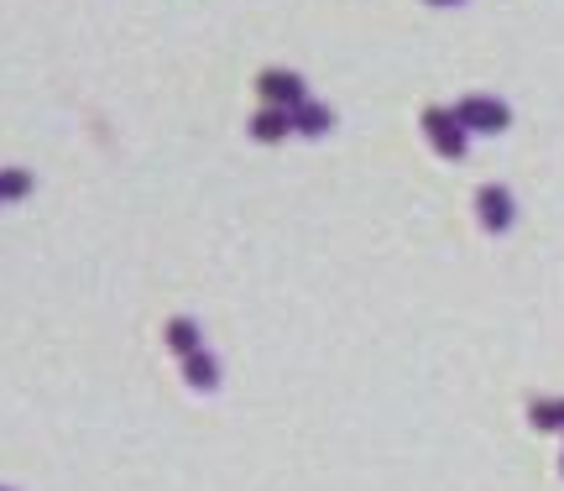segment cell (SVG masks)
<instances>
[{
  "instance_id": "cell-1",
  "label": "cell",
  "mask_w": 564,
  "mask_h": 491,
  "mask_svg": "<svg viewBox=\"0 0 564 491\" xmlns=\"http://www.w3.org/2000/svg\"><path fill=\"white\" fill-rule=\"evenodd\" d=\"M455 121H460L465 131L497 137V131H507V105L497 100V95H465V100L455 105Z\"/></svg>"
},
{
  "instance_id": "cell-2",
  "label": "cell",
  "mask_w": 564,
  "mask_h": 491,
  "mask_svg": "<svg viewBox=\"0 0 564 491\" xmlns=\"http://www.w3.org/2000/svg\"><path fill=\"white\" fill-rule=\"evenodd\" d=\"M423 131H429V142H434V152H440V157H449V163H455V157H465L470 131L455 121V110H434V105H429V110H423Z\"/></svg>"
},
{
  "instance_id": "cell-3",
  "label": "cell",
  "mask_w": 564,
  "mask_h": 491,
  "mask_svg": "<svg viewBox=\"0 0 564 491\" xmlns=\"http://www.w3.org/2000/svg\"><path fill=\"white\" fill-rule=\"evenodd\" d=\"M257 95H262V105H272V110H299L308 95H303V79L293 74V68H267L262 79H257Z\"/></svg>"
},
{
  "instance_id": "cell-4",
  "label": "cell",
  "mask_w": 564,
  "mask_h": 491,
  "mask_svg": "<svg viewBox=\"0 0 564 491\" xmlns=\"http://www.w3.org/2000/svg\"><path fill=\"white\" fill-rule=\"evenodd\" d=\"M476 215H481L486 230H507L518 220V199H512L502 184H486L481 194H476Z\"/></svg>"
},
{
  "instance_id": "cell-5",
  "label": "cell",
  "mask_w": 564,
  "mask_h": 491,
  "mask_svg": "<svg viewBox=\"0 0 564 491\" xmlns=\"http://www.w3.org/2000/svg\"><path fill=\"white\" fill-rule=\"evenodd\" d=\"M251 137H257V142H282V137H293V116H288V110L262 105V110L251 116Z\"/></svg>"
},
{
  "instance_id": "cell-6",
  "label": "cell",
  "mask_w": 564,
  "mask_h": 491,
  "mask_svg": "<svg viewBox=\"0 0 564 491\" xmlns=\"http://www.w3.org/2000/svg\"><path fill=\"white\" fill-rule=\"evenodd\" d=\"M288 116H293V131H299V137H324V131L335 126L329 105H319V100H303L299 110H288Z\"/></svg>"
},
{
  "instance_id": "cell-7",
  "label": "cell",
  "mask_w": 564,
  "mask_h": 491,
  "mask_svg": "<svg viewBox=\"0 0 564 491\" xmlns=\"http://www.w3.org/2000/svg\"><path fill=\"white\" fill-rule=\"evenodd\" d=\"M32 173L26 167H0V205H17V199H26L32 194Z\"/></svg>"
},
{
  "instance_id": "cell-8",
  "label": "cell",
  "mask_w": 564,
  "mask_h": 491,
  "mask_svg": "<svg viewBox=\"0 0 564 491\" xmlns=\"http://www.w3.org/2000/svg\"><path fill=\"white\" fill-rule=\"evenodd\" d=\"M167 346L183 350V356H194V346H199V329H194V319H173V325H167Z\"/></svg>"
},
{
  "instance_id": "cell-9",
  "label": "cell",
  "mask_w": 564,
  "mask_h": 491,
  "mask_svg": "<svg viewBox=\"0 0 564 491\" xmlns=\"http://www.w3.org/2000/svg\"><path fill=\"white\" fill-rule=\"evenodd\" d=\"M188 382H194V388H215V361H209L204 350L188 356Z\"/></svg>"
},
{
  "instance_id": "cell-10",
  "label": "cell",
  "mask_w": 564,
  "mask_h": 491,
  "mask_svg": "<svg viewBox=\"0 0 564 491\" xmlns=\"http://www.w3.org/2000/svg\"><path fill=\"white\" fill-rule=\"evenodd\" d=\"M539 424H564V403H539Z\"/></svg>"
},
{
  "instance_id": "cell-11",
  "label": "cell",
  "mask_w": 564,
  "mask_h": 491,
  "mask_svg": "<svg viewBox=\"0 0 564 491\" xmlns=\"http://www.w3.org/2000/svg\"><path fill=\"white\" fill-rule=\"evenodd\" d=\"M429 6H460V0H429Z\"/></svg>"
},
{
  "instance_id": "cell-12",
  "label": "cell",
  "mask_w": 564,
  "mask_h": 491,
  "mask_svg": "<svg viewBox=\"0 0 564 491\" xmlns=\"http://www.w3.org/2000/svg\"><path fill=\"white\" fill-rule=\"evenodd\" d=\"M0 491H6V487H0Z\"/></svg>"
}]
</instances>
